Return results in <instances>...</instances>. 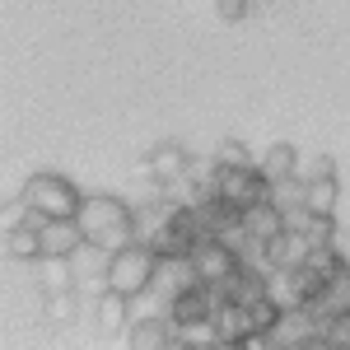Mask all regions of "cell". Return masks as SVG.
Instances as JSON below:
<instances>
[{"label": "cell", "mask_w": 350, "mask_h": 350, "mask_svg": "<svg viewBox=\"0 0 350 350\" xmlns=\"http://www.w3.org/2000/svg\"><path fill=\"white\" fill-rule=\"evenodd\" d=\"M154 271H159V252H154V243L135 239L126 243L122 252H112L108 262V290H122V295H150L154 290Z\"/></svg>", "instance_id": "1"}, {"label": "cell", "mask_w": 350, "mask_h": 350, "mask_svg": "<svg viewBox=\"0 0 350 350\" xmlns=\"http://www.w3.org/2000/svg\"><path fill=\"white\" fill-rule=\"evenodd\" d=\"M94 313H98V332H103V336H117V332L131 327V295H122V290H103L98 304H94Z\"/></svg>", "instance_id": "13"}, {"label": "cell", "mask_w": 350, "mask_h": 350, "mask_svg": "<svg viewBox=\"0 0 350 350\" xmlns=\"http://www.w3.org/2000/svg\"><path fill=\"white\" fill-rule=\"evenodd\" d=\"M243 224H247L252 243H271V239H280V234L290 229V215H285L275 201H257L252 211H243Z\"/></svg>", "instance_id": "11"}, {"label": "cell", "mask_w": 350, "mask_h": 350, "mask_svg": "<svg viewBox=\"0 0 350 350\" xmlns=\"http://www.w3.org/2000/svg\"><path fill=\"white\" fill-rule=\"evenodd\" d=\"M299 178H304V183H318V178H336V159H327V154L299 159Z\"/></svg>", "instance_id": "19"}, {"label": "cell", "mask_w": 350, "mask_h": 350, "mask_svg": "<svg viewBox=\"0 0 350 350\" xmlns=\"http://www.w3.org/2000/svg\"><path fill=\"white\" fill-rule=\"evenodd\" d=\"M211 323H215L219 346H247V336H252V327H247V304H239V299H229V295H219Z\"/></svg>", "instance_id": "8"}, {"label": "cell", "mask_w": 350, "mask_h": 350, "mask_svg": "<svg viewBox=\"0 0 350 350\" xmlns=\"http://www.w3.org/2000/svg\"><path fill=\"white\" fill-rule=\"evenodd\" d=\"M323 346H350V313H336L332 323H323Z\"/></svg>", "instance_id": "20"}, {"label": "cell", "mask_w": 350, "mask_h": 350, "mask_svg": "<svg viewBox=\"0 0 350 350\" xmlns=\"http://www.w3.org/2000/svg\"><path fill=\"white\" fill-rule=\"evenodd\" d=\"M191 285H201L191 252H183V257H159L154 290H159V304H163V308H168V299H173V295H183V290H191Z\"/></svg>", "instance_id": "7"}, {"label": "cell", "mask_w": 350, "mask_h": 350, "mask_svg": "<svg viewBox=\"0 0 350 350\" xmlns=\"http://www.w3.org/2000/svg\"><path fill=\"white\" fill-rule=\"evenodd\" d=\"M19 206L56 219V215H80L84 196H80V187H75L70 178H61V173H33L24 187H19Z\"/></svg>", "instance_id": "2"}, {"label": "cell", "mask_w": 350, "mask_h": 350, "mask_svg": "<svg viewBox=\"0 0 350 350\" xmlns=\"http://www.w3.org/2000/svg\"><path fill=\"white\" fill-rule=\"evenodd\" d=\"M327 247H332V257H336V262L350 271V229H336V234L327 239Z\"/></svg>", "instance_id": "21"}, {"label": "cell", "mask_w": 350, "mask_h": 350, "mask_svg": "<svg viewBox=\"0 0 350 350\" xmlns=\"http://www.w3.org/2000/svg\"><path fill=\"white\" fill-rule=\"evenodd\" d=\"M178 341V327H173V318L168 313H150V318H135L131 327H126V346L135 350H159V346H173Z\"/></svg>", "instance_id": "9"}, {"label": "cell", "mask_w": 350, "mask_h": 350, "mask_svg": "<svg viewBox=\"0 0 350 350\" xmlns=\"http://www.w3.org/2000/svg\"><path fill=\"white\" fill-rule=\"evenodd\" d=\"M257 168L267 173L271 183H280V178H295V173H299V150L290 145V140H275L267 154L257 159Z\"/></svg>", "instance_id": "14"}, {"label": "cell", "mask_w": 350, "mask_h": 350, "mask_svg": "<svg viewBox=\"0 0 350 350\" xmlns=\"http://www.w3.org/2000/svg\"><path fill=\"white\" fill-rule=\"evenodd\" d=\"M191 262H196L201 285H211V290H219V295H224V285L247 267V257H243L239 247H229V243H219V239H206L196 252H191Z\"/></svg>", "instance_id": "3"}, {"label": "cell", "mask_w": 350, "mask_h": 350, "mask_svg": "<svg viewBox=\"0 0 350 350\" xmlns=\"http://www.w3.org/2000/svg\"><path fill=\"white\" fill-rule=\"evenodd\" d=\"M211 5H215V14H219V19H229V24L247 14V0H211Z\"/></svg>", "instance_id": "22"}, {"label": "cell", "mask_w": 350, "mask_h": 350, "mask_svg": "<svg viewBox=\"0 0 350 350\" xmlns=\"http://www.w3.org/2000/svg\"><path fill=\"white\" fill-rule=\"evenodd\" d=\"M5 257H10V262H42V257H47V247H42V224H33V219L10 224V229H5Z\"/></svg>", "instance_id": "10"}, {"label": "cell", "mask_w": 350, "mask_h": 350, "mask_svg": "<svg viewBox=\"0 0 350 350\" xmlns=\"http://www.w3.org/2000/svg\"><path fill=\"white\" fill-rule=\"evenodd\" d=\"M187 168H191V159H187V150L183 145H173V140H163V145H154L150 154H145V163H140V173L145 178H154V183H183L187 178Z\"/></svg>", "instance_id": "6"}, {"label": "cell", "mask_w": 350, "mask_h": 350, "mask_svg": "<svg viewBox=\"0 0 350 350\" xmlns=\"http://www.w3.org/2000/svg\"><path fill=\"white\" fill-rule=\"evenodd\" d=\"M271 201H275V206H280V211H299V206H308V183H304V178H280V183H275V191H271Z\"/></svg>", "instance_id": "16"}, {"label": "cell", "mask_w": 350, "mask_h": 350, "mask_svg": "<svg viewBox=\"0 0 350 350\" xmlns=\"http://www.w3.org/2000/svg\"><path fill=\"white\" fill-rule=\"evenodd\" d=\"M80 290H52L47 295V323L52 327H66V323H75V313H80Z\"/></svg>", "instance_id": "15"}, {"label": "cell", "mask_w": 350, "mask_h": 350, "mask_svg": "<svg viewBox=\"0 0 350 350\" xmlns=\"http://www.w3.org/2000/svg\"><path fill=\"white\" fill-rule=\"evenodd\" d=\"M42 247L47 257H75L89 247V234H84L80 215H56V219H42Z\"/></svg>", "instance_id": "5"}, {"label": "cell", "mask_w": 350, "mask_h": 350, "mask_svg": "<svg viewBox=\"0 0 350 350\" xmlns=\"http://www.w3.org/2000/svg\"><path fill=\"white\" fill-rule=\"evenodd\" d=\"M215 159L224 163V168H257V159H252V150H247L243 140H219Z\"/></svg>", "instance_id": "18"}, {"label": "cell", "mask_w": 350, "mask_h": 350, "mask_svg": "<svg viewBox=\"0 0 350 350\" xmlns=\"http://www.w3.org/2000/svg\"><path fill=\"white\" fill-rule=\"evenodd\" d=\"M336 178H318V183H308V211H318V215H336Z\"/></svg>", "instance_id": "17"}, {"label": "cell", "mask_w": 350, "mask_h": 350, "mask_svg": "<svg viewBox=\"0 0 350 350\" xmlns=\"http://www.w3.org/2000/svg\"><path fill=\"white\" fill-rule=\"evenodd\" d=\"M80 224L89 239H98L103 229H117V224H140L135 211L122 201V196H108V191H98V196H84L80 206Z\"/></svg>", "instance_id": "4"}, {"label": "cell", "mask_w": 350, "mask_h": 350, "mask_svg": "<svg viewBox=\"0 0 350 350\" xmlns=\"http://www.w3.org/2000/svg\"><path fill=\"white\" fill-rule=\"evenodd\" d=\"M308 313H313L318 323H332L336 313H350V271H346V267H341V271H336V275L323 285V295L308 304Z\"/></svg>", "instance_id": "12"}]
</instances>
